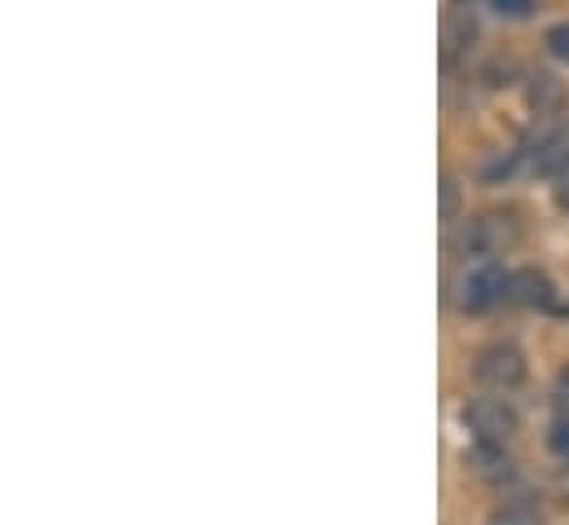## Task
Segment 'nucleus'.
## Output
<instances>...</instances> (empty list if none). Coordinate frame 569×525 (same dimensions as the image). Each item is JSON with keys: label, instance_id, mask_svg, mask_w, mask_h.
I'll use <instances>...</instances> for the list:
<instances>
[{"label": "nucleus", "instance_id": "nucleus-1", "mask_svg": "<svg viewBox=\"0 0 569 525\" xmlns=\"http://www.w3.org/2000/svg\"><path fill=\"white\" fill-rule=\"evenodd\" d=\"M472 376H477V385H481V389L508 394V389H517V385L526 380V358H521V349H517V345L495 340V345L477 349V358H472Z\"/></svg>", "mask_w": 569, "mask_h": 525}, {"label": "nucleus", "instance_id": "nucleus-2", "mask_svg": "<svg viewBox=\"0 0 569 525\" xmlns=\"http://www.w3.org/2000/svg\"><path fill=\"white\" fill-rule=\"evenodd\" d=\"M463 419H468V428L477 433V442L481 446H503L512 433H517V410L503 402V397H472L468 406H463Z\"/></svg>", "mask_w": 569, "mask_h": 525}, {"label": "nucleus", "instance_id": "nucleus-3", "mask_svg": "<svg viewBox=\"0 0 569 525\" xmlns=\"http://www.w3.org/2000/svg\"><path fill=\"white\" fill-rule=\"evenodd\" d=\"M521 239V226L508 217V212H486L477 221L463 226V248L468 252H481V257H495L503 248H512Z\"/></svg>", "mask_w": 569, "mask_h": 525}, {"label": "nucleus", "instance_id": "nucleus-4", "mask_svg": "<svg viewBox=\"0 0 569 525\" xmlns=\"http://www.w3.org/2000/svg\"><path fill=\"white\" fill-rule=\"evenodd\" d=\"M508 287H512V274H503L499 265H486V269H477V274L463 283V309H468V314H486V309H495L499 300H508Z\"/></svg>", "mask_w": 569, "mask_h": 525}, {"label": "nucleus", "instance_id": "nucleus-5", "mask_svg": "<svg viewBox=\"0 0 569 525\" xmlns=\"http://www.w3.org/2000/svg\"><path fill=\"white\" fill-rule=\"evenodd\" d=\"M535 172H543V177H566L569 172V120L548 125V129L539 132V146H535Z\"/></svg>", "mask_w": 569, "mask_h": 525}, {"label": "nucleus", "instance_id": "nucleus-6", "mask_svg": "<svg viewBox=\"0 0 569 525\" xmlns=\"http://www.w3.org/2000/svg\"><path fill=\"white\" fill-rule=\"evenodd\" d=\"M566 80L561 76H552V71H535L530 76V85H526V102H530V111L539 116V120H552V116H561L566 111Z\"/></svg>", "mask_w": 569, "mask_h": 525}, {"label": "nucleus", "instance_id": "nucleus-7", "mask_svg": "<svg viewBox=\"0 0 569 525\" xmlns=\"http://www.w3.org/2000/svg\"><path fill=\"white\" fill-rule=\"evenodd\" d=\"M508 300L530 305V309H552V278L543 269H517L512 287H508Z\"/></svg>", "mask_w": 569, "mask_h": 525}, {"label": "nucleus", "instance_id": "nucleus-8", "mask_svg": "<svg viewBox=\"0 0 569 525\" xmlns=\"http://www.w3.org/2000/svg\"><path fill=\"white\" fill-rule=\"evenodd\" d=\"M472 40H477V18H472L468 9H455V13L446 18V27H441V44H446V58H459V53H468V49H472Z\"/></svg>", "mask_w": 569, "mask_h": 525}, {"label": "nucleus", "instance_id": "nucleus-9", "mask_svg": "<svg viewBox=\"0 0 569 525\" xmlns=\"http://www.w3.org/2000/svg\"><path fill=\"white\" fill-rule=\"evenodd\" d=\"M486 525H543V517L535 513V508H526V504H503V508H495Z\"/></svg>", "mask_w": 569, "mask_h": 525}, {"label": "nucleus", "instance_id": "nucleus-10", "mask_svg": "<svg viewBox=\"0 0 569 525\" xmlns=\"http://www.w3.org/2000/svg\"><path fill=\"white\" fill-rule=\"evenodd\" d=\"M459 208H463L459 181H455V177H441V221H446V226H455V221H459Z\"/></svg>", "mask_w": 569, "mask_h": 525}, {"label": "nucleus", "instance_id": "nucleus-11", "mask_svg": "<svg viewBox=\"0 0 569 525\" xmlns=\"http://www.w3.org/2000/svg\"><path fill=\"white\" fill-rule=\"evenodd\" d=\"M543 44L552 49V58H561V62H569V22H557L548 36H543Z\"/></svg>", "mask_w": 569, "mask_h": 525}, {"label": "nucleus", "instance_id": "nucleus-12", "mask_svg": "<svg viewBox=\"0 0 569 525\" xmlns=\"http://www.w3.org/2000/svg\"><path fill=\"white\" fill-rule=\"evenodd\" d=\"M503 18H530L535 13V0H490Z\"/></svg>", "mask_w": 569, "mask_h": 525}, {"label": "nucleus", "instance_id": "nucleus-13", "mask_svg": "<svg viewBox=\"0 0 569 525\" xmlns=\"http://www.w3.org/2000/svg\"><path fill=\"white\" fill-rule=\"evenodd\" d=\"M512 168H517V155H508V159H495V164H486V181H499V177H512Z\"/></svg>", "mask_w": 569, "mask_h": 525}, {"label": "nucleus", "instance_id": "nucleus-14", "mask_svg": "<svg viewBox=\"0 0 569 525\" xmlns=\"http://www.w3.org/2000/svg\"><path fill=\"white\" fill-rule=\"evenodd\" d=\"M548 442H552V450H557L561 459H569V419H566V424H557V428H552V437H548Z\"/></svg>", "mask_w": 569, "mask_h": 525}, {"label": "nucleus", "instance_id": "nucleus-15", "mask_svg": "<svg viewBox=\"0 0 569 525\" xmlns=\"http://www.w3.org/2000/svg\"><path fill=\"white\" fill-rule=\"evenodd\" d=\"M557 402L569 410V367H561V376H557Z\"/></svg>", "mask_w": 569, "mask_h": 525}, {"label": "nucleus", "instance_id": "nucleus-16", "mask_svg": "<svg viewBox=\"0 0 569 525\" xmlns=\"http://www.w3.org/2000/svg\"><path fill=\"white\" fill-rule=\"evenodd\" d=\"M557 208H561V212H569V172H566V177H557Z\"/></svg>", "mask_w": 569, "mask_h": 525}, {"label": "nucleus", "instance_id": "nucleus-17", "mask_svg": "<svg viewBox=\"0 0 569 525\" xmlns=\"http://www.w3.org/2000/svg\"><path fill=\"white\" fill-rule=\"evenodd\" d=\"M455 4H468V0H455Z\"/></svg>", "mask_w": 569, "mask_h": 525}]
</instances>
